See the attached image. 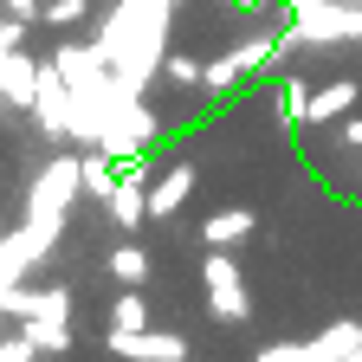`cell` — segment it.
Here are the masks:
<instances>
[{
    "mask_svg": "<svg viewBox=\"0 0 362 362\" xmlns=\"http://www.w3.org/2000/svg\"><path fill=\"white\" fill-rule=\"evenodd\" d=\"M84 20V0H45V26H78Z\"/></svg>",
    "mask_w": 362,
    "mask_h": 362,
    "instance_id": "8fae6325",
    "label": "cell"
},
{
    "mask_svg": "<svg viewBox=\"0 0 362 362\" xmlns=\"http://www.w3.org/2000/svg\"><path fill=\"white\" fill-rule=\"evenodd\" d=\"M110 279L143 285V279H149V252H143V246H117V252H110Z\"/></svg>",
    "mask_w": 362,
    "mask_h": 362,
    "instance_id": "30bf717a",
    "label": "cell"
},
{
    "mask_svg": "<svg viewBox=\"0 0 362 362\" xmlns=\"http://www.w3.org/2000/svg\"><path fill=\"white\" fill-rule=\"evenodd\" d=\"M110 349L117 356H143V362H181L188 356L181 337H149V330H110Z\"/></svg>",
    "mask_w": 362,
    "mask_h": 362,
    "instance_id": "7a4b0ae2",
    "label": "cell"
},
{
    "mask_svg": "<svg viewBox=\"0 0 362 362\" xmlns=\"http://www.w3.org/2000/svg\"><path fill=\"white\" fill-rule=\"evenodd\" d=\"M246 233H252V214H246V207H226V214H214V220L201 226L207 246H240Z\"/></svg>",
    "mask_w": 362,
    "mask_h": 362,
    "instance_id": "5b68a950",
    "label": "cell"
},
{
    "mask_svg": "<svg viewBox=\"0 0 362 362\" xmlns=\"http://www.w3.org/2000/svg\"><path fill=\"white\" fill-rule=\"evenodd\" d=\"M265 362H317L310 349H265Z\"/></svg>",
    "mask_w": 362,
    "mask_h": 362,
    "instance_id": "5bb4252c",
    "label": "cell"
},
{
    "mask_svg": "<svg viewBox=\"0 0 362 362\" xmlns=\"http://www.w3.org/2000/svg\"><path fill=\"white\" fill-rule=\"evenodd\" d=\"M26 26H33V20H26V13H13L7 26H0V45H7V52H20V45H26Z\"/></svg>",
    "mask_w": 362,
    "mask_h": 362,
    "instance_id": "4fadbf2b",
    "label": "cell"
},
{
    "mask_svg": "<svg viewBox=\"0 0 362 362\" xmlns=\"http://www.w3.org/2000/svg\"><path fill=\"white\" fill-rule=\"evenodd\" d=\"M201 279H207V304H214V317H226V324H246V310H252V304H246V285H240L233 259H226V246L207 252Z\"/></svg>",
    "mask_w": 362,
    "mask_h": 362,
    "instance_id": "6da1fadb",
    "label": "cell"
},
{
    "mask_svg": "<svg viewBox=\"0 0 362 362\" xmlns=\"http://www.w3.org/2000/svg\"><path fill=\"white\" fill-rule=\"evenodd\" d=\"M0 84H7V104H39V65L7 52V65H0Z\"/></svg>",
    "mask_w": 362,
    "mask_h": 362,
    "instance_id": "277c9868",
    "label": "cell"
},
{
    "mask_svg": "<svg viewBox=\"0 0 362 362\" xmlns=\"http://www.w3.org/2000/svg\"><path fill=\"white\" fill-rule=\"evenodd\" d=\"M356 349H362V330H356V324H337L330 337H317V343H310L317 362H330V356H356Z\"/></svg>",
    "mask_w": 362,
    "mask_h": 362,
    "instance_id": "9c48e42d",
    "label": "cell"
},
{
    "mask_svg": "<svg viewBox=\"0 0 362 362\" xmlns=\"http://www.w3.org/2000/svg\"><path fill=\"white\" fill-rule=\"evenodd\" d=\"M71 337H65V317H52V310H39L33 324H26V349H65Z\"/></svg>",
    "mask_w": 362,
    "mask_h": 362,
    "instance_id": "ba28073f",
    "label": "cell"
},
{
    "mask_svg": "<svg viewBox=\"0 0 362 362\" xmlns=\"http://www.w3.org/2000/svg\"><path fill=\"white\" fill-rule=\"evenodd\" d=\"M246 7H259V0H246Z\"/></svg>",
    "mask_w": 362,
    "mask_h": 362,
    "instance_id": "2e32d148",
    "label": "cell"
},
{
    "mask_svg": "<svg viewBox=\"0 0 362 362\" xmlns=\"http://www.w3.org/2000/svg\"><path fill=\"white\" fill-rule=\"evenodd\" d=\"M110 330H149V304L136 298V285H123V298L110 304Z\"/></svg>",
    "mask_w": 362,
    "mask_h": 362,
    "instance_id": "52a82bcc",
    "label": "cell"
},
{
    "mask_svg": "<svg viewBox=\"0 0 362 362\" xmlns=\"http://www.w3.org/2000/svg\"><path fill=\"white\" fill-rule=\"evenodd\" d=\"M168 78L175 84H207V65H194L188 52H181V59H168Z\"/></svg>",
    "mask_w": 362,
    "mask_h": 362,
    "instance_id": "7c38bea8",
    "label": "cell"
},
{
    "mask_svg": "<svg viewBox=\"0 0 362 362\" xmlns=\"http://www.w3.org/2000/svg\"><path fill=\"white\" fill-rule=\"evenodd\" d=\"M349 104H356V84H330V90H317V98H310L304 123H324V117H343Z\"/></svg>",
    "mask_w": 362,
    "mask_h": 362,
    "instance_id": "8992f818",
    "label": "cell"
},
{
    "mask_svg": "<svg viewBox=\"0 0 362 362\" xmlns=\"http://www.w3.org/2000/svg\"><path fill=\"white\" fill-rule=\"evenodd\" d=\"M188 194H194V168H188V162H175V168H162V181L149 188V214H175Z\"/></svg>",
    "mask_w": 362,
    "mask_h": 362,
    "instance_id": "3957f363",
    "label": "cell"
},
{
    "mask_svg": "<svg viewBox=\"0 0 362 362\" xmlns=\"http://www.w3.org/2000/svg\"><path fill=\"white\" fill-rule=\"evenodd\" d=\"M7 7H13V13H26V20H33V13H45L39 0H7Z\"/></svg>",
    "mask_w": 362,
    "mask_h": 362,
    "instance_id": "9a60e30c",
    "label": "cell"
}]
</instances>
